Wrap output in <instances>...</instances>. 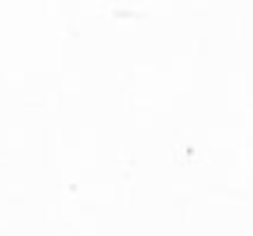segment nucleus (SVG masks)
I'll use <instances>...</instances> for the list:
<instances>
[]
</instances>
